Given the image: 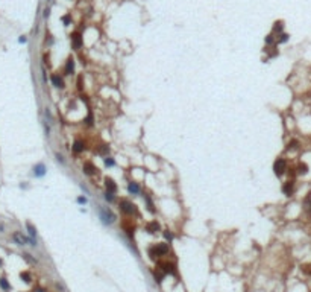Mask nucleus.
Returning <instances> with one entry per match:
<instances>
[{"label":"nucleus","mask_w":311,"mask_h":292,"mask_svg":"<svg viewBox=\"0 0 311 292\" xmlns=\"http://www.w3.org/2000/svg\"><path fill=\"white\" fill-rule=\"evenodd\" d=\"M119 207H120V210L125 213V215H137L138 212H137V206L134 204V203H131V201H128V200H120V203H119Z\"/></svg>","instance_id":"nucleus-1"},{"label":"nucleus","mask_w":311,"mask_h":292,"mask_svg":"<svg viewBox=\"0 0 311 292\" xmlns=\"http://www.w3.org/2000/svg\"><path fill=\"white\" fill-rule=\"evenodd\" d=\"M287 170V163L284 158H278L275 163H273V172L276 176H282Z\"/></svg>","instance_id":"nucleus-2"},{"label":"nucleus","mask_w":311,"mask_h":292,"mask_svg":"<svg viewBox=\"0 0 311 292\" xmlns=\"http://www.w3.org/2000/svg\"><path fill=\"white\" fill-rule=\"evenodd\" d=\"M100 219L103 224H113L116 221V215L110 210V209H100Z\"/></svg>","instance_id":"nucleus-3"},{"label":"nucleus","mask_w":311,"mask_h":292,"mask_svg":"<svg viewBox=\"0 0 311 292\" xmlns=\"http://www.w3.org/2000/svg\"><path fill=\"white\" fill-rule=\"evenodd\" d=\"M70 40H71V46H73V49H76V50H79L80 47H82V35L79 34V32H74V34H71L70 35Z\"/></svg>","instance_id":"nucleus-4"},{"label":"nucleus","mask_w":311,"mask_h":292,"mask_svg":"<svg viewBox=\"0 0 311 292\" xmlns=\"http://www.w3.org/2000/svg\"><path fill=\"white\" fill-rule=\"evenodd\" d=\"M159 269H161L164 274H176V268H175V265L170 263V262H162V263H159Z\"/></svg>","instance_id":"nucleus-5"},{"label":"nucleus","mask_w":311,"mask_h":292,"mask_svg":"<svg viewBox=\"0 0 311 292\" xmlns=\"http://www.w3.org/2000/svg\"><path fill=\"white\" fill-rule=\"evenodd\" d=\"M282 192L287 195V196L293 195V192H294V181H293V180L285 181V183H284V186H282Z\"/></svg>","instance_id":"nucleus-6"},{"label":"nucleus","mask_w":311,"mask_h":292,"mask_svg":"<svg viewBox=\"0 0 311 292\" xmlns=\"http://www.w3.org/2000/svg\"><path fill=\"white\" fill-rule=\"evenodd\" d=\"M82 169H83V172H85L87 175H94V173H97V170H99L91 161H85L83 166H82Z\"/></svg>","instance_id":"nucleus-7"},{"label":"nucleus","mask_w":311,"mask_h":292,"mask_svg":"<svg viewBox=\"0 0 311 292\" xmlns=\"http://www.w3.org/2000/svg\"><path fill=\"white\" fill-rule=\"evenodd\" d=\"M105 187H106V192H110V193H116V192H117V184H116L114 180L110 178V176L105 178Z\"/></svg>","instance_id":"nucleus-8"},{"label":"nucleus","mask_w":311,"mask_h":292,"mask_svg":"<svg viewBox=\"0 0 311 292\" xmlns=\"http://www.w3.org/2000/svg\"><path fill=\"white\" fill-rule=\"evenodd\" d=\"M12 239H14L15 243H18V245H26V243H29V237L23 236V234L18 233V231H15V233L12 234Z\"/></svg>","instance_id":"nucleus-9"},{"label":"nucleus","mask_w":311,"mask_h":292,"mask_svg":"<svg viewBox=\"0 0 311 292\" xmlns=\"http://www.w3.org/2000/svg\"><path fill=\"white\" fill-rule=\"evenodd\" d=\"M146 231H147L149 234H155L156 231H159V224H158L156 221L147 222V224H146Z\"/></svg>","instance_id":"nucleus-10"},{"label":"nucleus","mask_w":311,"mask_h":292,"mask_svg":"<svg viewBox=\"0 0 311 292\" xmlns=\"http://www.w3.org/2000/svg\"><path fill=\"white\" fill-rule=\"evenodd\" d=\"M64 72H65V75H73V72H74V59H73L71 56H68V58H67V62H65V69H64Z\"/></svg>","instance_id":"nucleus-11"},{"label":"nucleus","mask_w":311,"mask_h":292,"mask_svg":"<svg viewBox=\"0 0 311 292\" xmlns=\"http://www.w3.org/2000/svg\"><path fill=\"white\" fill-rule=\"evenodd\" d=\"M50 79H52V84H53L56 88H64V87H65L64 79H62L59 75H56V73H55V75H52V78H50Z\"/></svg>","instance_id":"nucleus-12"},{"label":"nucleus","mask_w":311,"mask_h":292,"mask_svg":"<svg viewBox=\"0 0 311 292\" xmlns=\"http://www.w3.org/2000/svg\"><path fill=\"white\" fill-rule=\"evenodd\" d=\"M155 248H156V251H158L159 256H164V254L169 253V243H156Z\"/></svg>","instance_id":"nucleus-13"},{"label":"nucleus","mask_w":311,"mask_h":292,"mask_svg":"<svg viewBox=\"0 0 311 292\" xmlns=\"http://www.w3.org/2000/svg\"><path fill=\"white\" fill-rule=\"evenodd\" d=\"M34 173H35V176H43V175L46 173V166H44L43 163L37 164V166L34 167Z\"/></svg>","instance_id":"nucleus-14"},{"label":"nucleus","mask_w":311,"mask_h":292,"mask_svg":"<svg viewBox=\"0 0 311 292\" xmlns=\"http://www.w3.org/2000/svg\"><path fill=\"white\" fill-rule=\"evenodd\" d=\"M85 149V145H83V142L82 140H74V143H73V151L74 152H82Z\"/></svg>","instance_id":"nucleus-15"},{"label":"nucleus","mask_w":311,"mask_h":292,"mask_svg":"<svg viewBox=\"0 0 311 292\" xmlns=\"http://www.w3.org/2000/svg\"><path fill=\"white\" fill-rule=\"evenodd\" d=\"M128 190H129V193H138V192H140V186H138L137 183L131 181V183L128 184Z\"/></svg>","instance_id":"nucleus-16"},{"label":"nucleus","mask_w":311,"mask_h":292,"mask_svg":"<svg viewBox=\"0 0 311 292\" xmlns=\"http://www.w3.org/2000/svg\"><path fill=\"white\" fill-rule=\"evenodd\" d=\"M26 228H28V231H29V236L35 239V237H37V228H35L31 222H26Z\"/></svg>","instance_id":"nucleus-17"},{"label":"nucleus","mask_w":311,"mask_h":292,"mask_svg":"<svg viewBox=\"0 0 311 292\" xmlns=\"http://www.w3.org/2000/svg\"><path fill=\"white\" fill-rule=\"evenodd\" d=\"M297 173H299V175H305V173H308V164H305V163H299V166H297Z\"/></svg>","instance_id":"nucleus-18"},{"label":"nucleus","mask_w":311,"mask_h":292,"mask_svg":"<svg viewBox=\"0 0 311 292\" xmlns=\"http://www.w3.org/2000/svg\"><path fill=\"white\" fill-rule=\"evenodd\" d=\"M149 257H150L152 260H156L158 257H161V256L158 254V251H156V248H155V245L149 248Z\"/></svg>","instance_id":"nucleus-19"},{"label":"nucleus","mask_w":311,"mask_h":292,"mask_svg":"<svg viewBox=\"0 0 311 292\" xmlns=\"http://www.w3.org/2000/svg\"><path fill=\"white\" fill-rule=\"evenodd\" d=\"M144 200H146V203H147V210L150 212V213H155V207H153V203H152V200L147 196V195H144Z\"/></svg>","instance_id":"nucleus-20"},{"label":"nucleus","mask_w":311,"mask_h":292,"mask_svg":"<svg viewBox=\"0 0 311 292\" xmlns=\"http://www.w3.org/2000/svg\"><path fill=\"white\" fill-rule=\"evenodd\" d=\"M153 275H155V280H156L158 283H161L162 278H164V272H162L161 269H156V271L153 272Z\"/></svg>","instance_id":"nucleus-21"},{"label":"nucleus","mask_w":311,"mask_h":292,"mask_svg":"<svg viewBox=\"0 0 311 292\" xmlns=\"http://www.w3.org/2000/svg\"><path fill=\"white\" fill-rule=\"evenodd\" d=\"M20 278H21L25 283H31V281H32V277H31L29 272H21V274H20Z\"/></svg>","instance_id":"nucleus-22"},{"label":"nucleus","mask_w":311,"mask_h":292,"mask_svg":"<svg viewBox=\"0 0 311 292\" xmlns=\"http://www.w3.org/2000/svg\"><path fill=\"white\" fill-rule=\"evenodd\" d=\"M99 154L108 157V154H110V148H108L106 145H100V148H99Z\"/></svg>","instance_id":"nucleus-23"},{"label":"nucleus","mask_w":311,"mask_h":292,"mask_svg":"<svg viewBox=\"0 0 311 292\" xmlns=\"http://www.w3.org/2000/svg\"><path fill=\"white\" fill-rule=\"evenodd\" d=\"M0 286H2L5 290H8V289H11V284L8 283V280L3 277V278H0Z\"/></svg>","instance_id":"nucleus-24"},{"label":"nucleus","mask_w":311,"mask_h":292,"mask_svg":"<svg viewBox=\"0 0 311 292\" xmlns=\"http://www.w3.org/2000/svg\"><path fill=\"white\" fill-rule=\"evenodd\" d=\"M282 28H284L282 22H276V23H275V26H273V32H281V31H282Z\"/></svg>","instance_id":"nucleus-25"},{"label":"nucleus","mask_w":311,"mask_h":292,"mask_svg":"<svg viewBox=\"0 0 311 292\" xmlns=\"http://www.w3.org/2000/svg\"><path fill=\"white\" fill-rule=\"evenodd\" d=\"M103 161H105V166H108V167H113V166L116 164V161H114V160H113L111 157H106V158L103 160Z\"/></svg>","instance_id":"nucleus-26"},{"label":"nucleus","mask_w":311,"mask_h":292,"mask_svg":"<svg viewBox=\"0 0 311 292\" xmlns=\"http://www.w3.org/2000/svg\"><path fill=\"white\" fill-rule=\"evenodd\" d=\"M297 148H299V142H297V140L290 142V143H288V146H287V149H297Z\"/></svg>","instance_id":"nucleus-27"},{"label":"nucleus","mask_w":311,"mask_h":292,"mask_svg":"<svg viewBox=\"0 0 311 292\" xmlns=\"http://www.w3.org/2000/svg\"><path fill=\"white\" fill-rule=\"evenodd\" d=\"M105 200H106L108 203H113V201H114V193L106 192V193H105Z\"/></svg>","instance_id":"nucleus-28"},{"label":"nucleus","mask_w":311,"mask_h":292,"mask_svg":"<svg viewBox=\"0 0 311 292\" xmlns=\"http://www.w3.org/2000/svg\"><path fill=\"white\" fill-rule=\"evenodd\" d=\"M287 40H288V35H287V34H281V35H279V40H278V43H285Z\"/></svg>","instance_id":"nucleus-29"},{"label":"nucleus","mask_w":311,"mask_h":292,"mask_svg":"<svg viewBox=\"0 0 311 292\" xmlns=\"http://www.w3.org/2000/svg\"><path fill=\"white\" fill-rule=\"evenodd\" d=\"M164 237H165V239H167V240L170 242V240L173 239V234H172V233H170L169 230H165V231H164Z\"/></svg>","instance_id":"nucleus-30"},{"label":"nucleus","mask_w":311,"mask_h":292,"mask_svg":"<svg viewBox=\"0 0 311 292\" xmlns=\"http://www.w3.org/2000/svg\"><path fill=\"white\" fill-rule=\"evenodd\" d=\"M23 256H25V259H26L28 262H31V263H37V260H35V259H32V257H31V254H23Z\"/></svg>","instance_id":"nucleus-31"},{"label":"nucleus","mask_w":311,"mask_h":292,"mask_svg":"<svg viewBox=\"0 0 311 292\" xmlns=\"http://www.w3.org/2000/svg\"><path fill=\"white\" fill-rule=\"evenodd\" d=\"M85 122H87V125H88V126H91V125H93V116H91V113L88 114V117H87V120H85Z\"/></svg>","instance_id":"nucleus-32"},{"label":"nucleus","mask_w":311,"mask_h":292,"mask_svg":"<svg viewBox=\"0 0 311 292\" xmlns=\"http://www.w3.org/2000/svg\"><path fill=\"white\" fill-rule=\"evenodd\" d=\"M266 43H267V44H272V43H273V35H267V37H266Z\"/></svg>","instance_id":"nucleus-33"},{"label":"nucleus","mask_w":311,"mask_h":292,"mask_svg":"<svg viewBox=\"0 0 311 292\" xmlns=\"http://www.w3.org/2000/svg\"><path fill=\"white\" fill-rule=\"evenodd\" d=\"M77 203H79V204H85V203H87V198H85V196H79V198H77Z\"/></svg>","instance_id":"nucleus-34"},{"label":"nucleus","mask_w":311,"mask_h":292,"mask_svg":"<svg viewBox=\"0 0 311 292\" xmlns=\"http://www.w3.org/2000/svg\"><path fill=\"white\" fill-rule=\"evenodd\" d=\"M62 22H64L65 25H68V23H70V17H68V15H65V17L62 18Z\"/></svg>","instance_id":"nucleus-35"},{"label":"nucleus","mask_w":311,"mask_h":292,"mask_svg":"<svg viewBox=\"0 0 311 292\" xmlns=\"http://www.w3.org/2000/svg\"><path fill=\"white\" fill-rule=\"evenodd\" d=\"M56 157H58V160H59V161H61V163H64V158H62V157H61V155H59V154H56Z\"/></svg>","instance_id":"nucleus-36"},{"label":"nucleus","mask_w":311,"mask_h":292,"mask_svg":"<svg viewBox=\"0 0 311 292\" xmlns=\"http://www.w3.org/2000/svg\"><path fill=\"white\" fill-rule=\"evenodd\" d=\"M20 43H26V37H20Z\"/></svg>","instance_id":"nucleus-37"},{"label":"nucleus","mask_w":311,"mask_h":292,"mask_svg":"<svg viewBox=\"0 0 311 292\" xmlns=\"http://www.w3.org/2000/svg\"><path fill=\"white\" fill-rule=\"evenodd\" d=\"M3 231H5V227H3L2 224H0V233H3Z\"/></svg>","instance_id":"nucleus-38"},{"label":"nucleus","mask_w":311,"mask_h":292,"mask_svg":"<svg viewBox=\"0 0 311 292\" xmlns=\"http://www.w3.org/2000/svg\"><path fill=\"white\" fill-rule=\"evenodd\" d=\"M0 265H2V259H0Z\"/></svg>","instance_id":"nucleus-39"},{"label":"nucleus","mask_w":311,"mask_h":292,"mask_svg":"<svg viewBox=\"0 0 311 292\" xmlns=\"http://www.w3.org/2000/svg\"><path fill=\"white\" fill-rule=\"evenodd\" d=\"M46 2H50V0H46Z\"/></svg>","instance_id":"nucleus-40"}]
</instances>
